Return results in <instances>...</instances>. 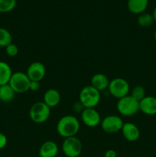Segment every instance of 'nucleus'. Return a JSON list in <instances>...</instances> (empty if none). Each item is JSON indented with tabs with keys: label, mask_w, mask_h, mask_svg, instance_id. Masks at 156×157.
<instances>
[{
	"label": "nucleus",
	"mask_w": 156,
	"mask_h": 157,
	"mask_svg": "<svg viewBox=\"0 0 156 157\" xmlns=\"http://www.w3.org/2000/svg\"><path fill=\"white\" fill-rule=\"evenodd\" d=\"M148 5V0H128L127 2L128 9L132 13L140 14L145 12Z\"/></svg>",
	"instance_id": "obj_16"
},
{
	"label": "nucleus",
	"mask_w": 156,
	"mask_h": 157,
	"mask_svg": "<svg viewBox=\"0 0 156 157\" xmlns=\"http://www.w3.org/2000/svg\"><path fill=\"white\" fill-rule=\"evenodd\" d=\"M5 49H6V54L9 57H15L18 54V46L16 44H13V43L9 44L7 47L5 48Z\"/></svg>",
	"instance_id": "obj_23"
},
{
	"label": "nucleus",
	"mask_w": 156,
	"mask_h": 157,
	"mask_svg": "<svg viewBox=\"0 0 156 157\" xmlns=\"http://www.w3.org/2000/svg\"><path fill=\"white\" fill-rule=\"evenodd\" d=\"M17 0H0V12L7 13L10 12L15 8Z\"/></svg>",
	"instance_id": "obj_21"
},
{
	"label": "nucleus",
	"mask_w": 156,
	"mask_h": 157,
	"mask_svg": "<svg viewBox=\"0 0 156 157\" xmlns=\"http://www.w3.org/2000/svg\"><path fill=\"white\" fill-rule=\"evenodd\" d=\"M0 87H1V86H0Z\"/></svg>",
	"instance_id": "obj_30"
},
{
	"label": "nucleus",
	"mask_w": 156,
	"mask_h": 157,
	"mask_svg": "<svg viewBox=\"0 0 156 157\" xmlns=\"http://www.w3.org/2000/svg\"><path fill=\"white\" fill-rule=\"evenodd\" d=\"M108 89L110 94L118 100L128 95L130 91L129 84L122 78H116L110 81Z\"/></svg>",
	"instance_id": "obj_6"
},
{
	"label": "nucleus",
	"mask_w": 156,
	"mask_h": 157,
	"mask_svg": "<svg viewBox=\"0 0 156 157\" xmlns=\"http://www.w3.org/2000/svg\"><path fill=\"white\" fill-rule=\"evenodd\" d=\"M12 43V35L9 30L0 28V47L6 48Z\"/></svg>",
	"instance_id": "obj_20"
},
{
	"label": "nucleus",
	"mask_w": 156,
	"mask_h": 157,
	"mask_svg": "<svg viewBox=\"0 0 156 157\" xmlns=\"http://www.w3.org/2000/svg\"><path fill=\"white\" fill-rule=\"evenodd\" d=\"M100 124L104 132L109 134H113L122 130L124 123L120 117L116 115H109L102 119Z\"/></svg>",
	"instance_id": "obj_8"
},
{
	"label": "nucleus",
	"mask_w": 156,
	"mask_h": 157,
	"mask_svg": "<svg viewBox=\"0 0 156 157\" xmlns=\"http://www.w3.org/2000/svg\"><path fill=\"white\" fill-rule=\"evenodd\" d=\"M100 100V92L91 85L85 86L80 92L79 101L84 108H95L99 104Z\"/></svg>",
	"instance_id": "obj_2"
},
{
	"label": "nucleus",
	"mask_w": 156,
	"mask_h": 157,
	"mask_svg": "<svg viewBox=\"0 0 156 157\" xmlns=\"http://www.w3.org/2000/svg\"><path fill=\"white\" fill-rule=\"evenodd\" d=\"M59 148L58 144L52 140H47L43 143L39 148V157H56Z\"/></svg>",
	"instance_id": "obj_13"
},
{
	"label": "nucleus",
	"mask_w": 156,
	"mask_h": 157,
	"mask_svg": "<svg viewBox=\"0 0 156 157\" xmlns=\"http://www.w3.org/2000/svg\"><path fill=\"white\" fill-rule=\"evenodd\" d=\"M26 74L31 81L40 82L45 76V66L40 61H35L28 66Z\"/></svg>",
	"instance_id": "obj_10"
},
{
	"label": "nucleus",
	"mask_w": 156,
	"mask_h": 157,
	"mask_svg": "<svg viewBox=\"0 0 156 157\" xmlns=\"http://www.w3.org/2000/svg\"><path fill=\"white\" fill-rule=\"evenodd\" d=\"M82 122L88 127H96L101 124V117L95 108H85L81 112Z\"/></svg>",
	"instance_id": "obj_9"
},
{
	"label": "nucleus",
	"mask_w": 156,
	"mask_h": 157,
	"mask_svg": "<svg viewBox=\"0 0 156 157\" xmlns=\"http://www.w3.org/2000/svg\"><path fill=\"white\" fill-rule=\"evenodd\" d=\"M110 81L106 75L102 73H97L92 78L91 86L100 92L108 88Z\"/></svg>",
	"instance_id": "obj_15"
},
{
	"label": "nucleus",
	"mask_w": 156,
	"mask_h": 157,
	"mask_svg": "<svg viewBox=\"0 0 156 157\" xmlns=\"http://www.w3.org/2000/svg\"><path fill=\"white\" fill-rule=\"evenodd\" d=\"M50 108L43 101L36 102L29 110V117L35 124H43L49 119Z\"/></svg>",
	"instance_id": "obj_3"
},
{
	"label": "nucleus",
	"mask_w": 156,
	"mask_h": 157,
	"mask_svg": "<svg viewBox=\"0 0 156 157\" xmlns=\"http://www.w3.org/2000/svg\"><path fill=\"white\" fill-rule=\"evenodd\" d=\"M121 131L124 138L129 142L138 140L140 136V130L139 127L132 123H124Z\"/></svg>",
	"instance_id": "obj_12"
},
{
	"label": "nucleus",
	"mask_w": 156,
	"mask_h": 157,
	"mask_svg": "<svg viewBox=\"0 0 156 157\" xmlns=\"http://www.w3.org/2000/svg\"><path fill=\"white\" fill-rule=\"evenodd\" d=\"M132 97L136 101L140 102L145 96H146V93H145V89L142 86H136L133 87L132 90H131V94H130Z\"/></svg>",
	"instance_id": "obj_22"
},
{
	"label": "nucleus",
	"mask_w": 156,
	"mask_h": 157,
	"mask_svg": "<svg viewBox=\"0 0 156 157\" xmlns=\"http://www.w3.org/2000/svg\"><path fill=\"white\" fill-rule=\"evenodd\" d=\"M8 144L7 136L4 133L0 132V150H2L6 147Z\"/></svg>",
	"instance_id": "obj_24"
},
{
	"label": "nucleus",
	"mask_w": 156,
	"mask_h": 157,
	"mask_svg": "<svg viewBox=\"0 0 156 157\" xmlns=\"http://www.w3.org/2000/svg\"><path fill=\"white\" fill-rule=\"evenodd\" d=\"M62 152L67 157H78L81 154L83 145L76 136L65 138L62 144Z\"/></svg>",
	"instance_id": "obj_7"
},
{
	"label": "nucleus",
	"mask_w": 156,
	"mask_h": 157,
	"mask_svg": "<svg viewBox=\"0 0 156 157\" xmlns=\"http://www.w3.org/2000/svg\"><path fill=\"white\" fill-rule=\"evenodd\" d=\"M152 16H153V18H154V21L156 22V6H155V7H154V11H153Z\"/></svg>",
	"instance_id": "obj_28"
},
{
	"label": "nucleus",
	"mask_w": 156,
	"mask_h": 157,
	"mask_svg": "<svg viewBox=\"0 0 156 157\" xmlns=\"http://www.w3.org/2000/svg\"><path fill=\"white\" fill-rule=\"evenodd\" d=\"M73 110H74V111L77 112V113H78V112H82L83 110L85 109L84 107V106L82 105V104H81L80 101H78V102H76L74 104H73Z\"/></svg>",
	"instance_id": "obj_26"
},
{
	"label": "nucleus",
	"mask_w": 156,
	"mask_h": 157,
	"mask_svg": "<svg viewBox=\"0 0 156 157\" xmlns=\"http://www.w3.org/2000/svg\"><path fill=\"white\" fill-rule=\"evenodd\" d=\"M154 41H155L156 42V29L155 31H154Z\"/></svg>",
	"instance_id": "obj_29"
},
{
	"label": "nucleus",
	"mask_w": 156,
	"mask_h": 157,
	"mask_svg": "<svg viewBox=\"0 0 156 157\" xmlns=\"http://www.w3.org/2000/svg\"><path fill=\"white\" fill-rule=\"evenodd\" d=\"M43 102L48 106L50 108L55 107L61 102V94L56 89H49L46 90L44 94V101Z\"/></svg>",
	"instance_id": "obj_14"
},
{
	"label": "nucleus",
	"mask_w": 156,
	"mask_h": 157,
	"mask_svg": "<svg viewBox=\"0 0 156 157\" xmlns=\"http://www.w3.org/2000/svg\"><path fill=\"white\" fill-rule=\"evenodd\" d=\"M56 129L58 134L64 139L76 136L80 130V122L75 117L66 115L58 121Z\"/></svg>",
	"instance_id": "obj_1"
},
{
	"label": "nucleus",
	"mask_w": 156,
	"mask_h": 157,
	"mask_svg": "<svg viewBox=\"0 0 156 157\" xmlns=\"http://www.w3.org/2000/svg\"><path fill=\"white\" fill-rule=\"evenodd\" d=\"M12 73L10 65L5 61H0V86L9 84Z\"/></svg>",
	"instance_id": "obj_17"
},
{
	"label": "nucleus",
	"mask_w": 156,
	"mask_h": 157,
	"mask_svg": "<svg viewBox=\"0 0 156 157\" xmlns=\"http://www.w3.org/2000/svg\"><path fill=\"white\" fill-rule=\"evenodd\" d=\"M139 110L148 116L156 114V98L153 96H145L139 102Z\"/></svg>",
	"instance_id": "obj_11"
},
{
	"label": "nucleus",
	"mask_w": 156,
	"mask_h": 157,
	"mask_svg": "<svg viewBox=\"0 0 156 157\" xmlns=\"http://www.w3.org/2000/svg\"><path fill=\"white\" fill-rule=\"evenodd\" d=\"M31 80L27 74L21 71L12 73L9 84L13 89L15 94H24L28 91Z\"/></svg>",
	"instance_id": "obj_5"
},
{
	"label": "nucleus",
	"mask_w": 156,
	"mask_h": 157,
	"mask_svg": "<svg viewBox=\"0 0 156 157\" xmlns=\"http://www.w3.org/2000/svg\"><path fill=\"white\" fill-rule=\"evenodd\" d=\"M15 93L9 84L0 87V101L5 103L11 102L15 98Z\"/></svg>",
	"instance_id": "obj_18"
},
{
	"label": "nucleus",
	"mask_w": 156,
	"mask_h": 157,
	"mask_svg": "<svg viewBox=\"0 0 156 157\" xmlns=\"http://www.w3.org/2000/svg\"><path fill=\"white\" fill-rule=\"evenodd\" d=\"M117 110L121 115L131 117L139 111V102L130 94L119 99L117 103Z\"/></svg>",
	"instance_id": "obj_4"
},
{
	"label": "nucleus",
	"mask_w": 156,
	"mask_h": 157,
	"mask_svg": "<svg viewBox=\"0 0 156 157\" xmlns=\"http://www.w3.org/2000/svg\"><path fill=\"white\" fill-rule=\"evenodd\" d=\"M40 82L38 81H31L30 87H29V90L32 91H38L40 88Z\"/></svg>",
	"instance_id": "obj_25"
},
{
	"label": "nucleus",
	"mask_w": 156,
	"mask_h": 157,
	"mask_svg": "<svg viewBox=\"0 0 156 157\" xmlns=\"http://www.w3.org/2000/svg\"><path fill=\"white\" fill-rule=\"evenodd\" d=\"M78 157H80V156H78Z\"/></svg>",
	"instance_id": "obj_31"
},
{
	"label": "nucleus",
	"mask_w": 156,
	"mask_h": 157,
	"mask_svg": "<svg viewBox=\"0 0 156 157\" xmlns=\"http://www.w3.org/2000/svg\"><path fill=\"white\" fill-rule=\"evenodd\" d=\"M104 157H117V153L114 150L110 149V150H106L105 155H104Z\"/></svg>",
	"instance_id": "obj_27"
},
{
	"label": "nucleus",
	"mask_w": 156,
	"mask_h": 157,
	"mask_svg": "<svg viewBox=\"0 0 156 157\" xmlns=\"http://www.w3.org/2000/svg\"><path fill=\"white\" fill-rule=\"evenodd\" d=\"M154 18L152 14L148 13V12H143L140 14L137 18V22L141 27L147 28L151 26L154 22Z\"/></svg>",
	"instance_id": "obj_19"
}]
</instances>
